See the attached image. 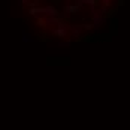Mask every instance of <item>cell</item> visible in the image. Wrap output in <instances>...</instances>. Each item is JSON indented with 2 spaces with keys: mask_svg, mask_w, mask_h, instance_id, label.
Instances as JSON below:
<instances>
[{
  "mask_svg": "<svg viewBox=\"0 0 130 130\" xmlns=\"http://www.w3.org/2000/svg\"><path fill=\"white\" fill-rule=\"evenodd\" d=\"M82 3L90 5L91 8H96V6H99V5H100V2H99V0H82Z\"/></svg>",
  "mask_w": 130,
  "mask_h": 130,
  "instance_id": "cell-9",
  "label": "cell"
},
{
  "mask_svg": "<svg viewBox=\"0 0 130 130\" xmlns=\"http://www.w3.org/2000/svg\"><path fill=\"white\" fill-rule=\"evenodd\" d=\"M60 17H61V20H63L64 26H67V24H70V23H72V17H70V15H67V13H64V12H60Z\"/></svg>",
  "mask_w": 130,
  "mask_h": 130,
  "instance_id": "cell-8",
  "label": "cell"
},
{
  "mask_svg": "<svg viewBox=\"0 0 130 130\" xmlns=\"http://www.w3.org/2000/svg\"><path fill=\"white\" fill-rule=\"evenodd\" d=\"M102 2H103V0H102Z\"/></svg>",
  "mask_w": 130,
  "mask_h": 130,
  "instance_id": "cell-15",
  "label": "cell"
},
{
  "mask_svg": "<svg viewBox=\"0 0 130 130\" xmlns=\"http://www.w3.org/2000/svg\"><path fill=\"white\" fill-rule=\"evenodd\" d=\"M66 35H67L66 27H57V28L52 30V36H55V38H64Z\"/></svg>",
  "mask_w": 130,
  "mask_h": 130,
  "instance_id": "cell-4",
  "label": "cell"
},
{
  "mask_svg": "<svg viewBox=\"0 0 130 130\" xmlns=\"http://www.w3.org/2000/svg\"><path fill=\"white\" fill-rule=\"evenodd\" d=\"M45 9H46V13L50 15V17H57L58 15V11H57V8L55 6H52V5H50V6H45Z\"/></svg>",
  "mask_w": 130,
  "mask_h": 130,
  "instance_id": "cell-7",
  "label": "cell"
},
{
  "mask_svg": "<svg viewBox=\"0 0 130 130\" xmlns=\"http://www.w3.org/2000/svg\"><path fill=\"white\" fill-rule=\"evenodd\" d=\"M93 27H94V24H84V26H82V28H85V30L88 31V30H91Z\"/></svg>",
  "mask_w": 130,
  "mask_h": 130,
  "instance_id": "cell-11",
  "label": "cell"
},
{
  "mask_svg": "<svg viewBox=\"0 0 130 130\" xmlns=\"http://www.w3.org/2000/svg\"><path fill=\"white\" fill-rule=\"evenodd\" d=\"M51 2L54 5H60V3H61V0H51Z\"/></svg>",
  "mask_w": 130,
  "mask_h": 130,
  "instance_id": "cell-13",
  "label": "cell"
},
{
  "mask_svg": "<svg viewBox=\"0 0 130 130\" xmlns=\"http://www.w3.org/2000/svg\"><path fill=\"white\" fill-rule=\"evenodd\" d=\"M48 20L45 18V17H42V15H38L36 17V26H39V27H42V28H46L48 27Z\"/></svg>",
  "mask_w": 130,
  "mask_h": 130,
  "instance_id": "cell-5",
  "label": "cell"
},
{
  "mask_svg": "<svg viewBox=\"0 0 130 130\" xmlns=\"http://www.w3.org/2000/svg\"><path fill=\"white\" fill-rule=\"evenodd\" d=\"M124 3H126V0H117V5H115V6H117V8H120V6H123Z\"/></svg>",
  "mask_w": 130,
  "mask_h": 130,
  "instance_id": "cell-12",
  "label": "cell"
},
{
  "mask_svg": "<svg viewBox=\"0 0 130 130\" xmlns=\"http://www.w3.org/2000/svg\"><path fill=\"white\" fill-rule=\"evenodd\" d=\"M38 40H40V42H50V38L46 36V33H40L38 36Z\"/></svg>",
  "mask_w": 130,
  "mask_h": 130,
  "instance_id": "cell-10",
  "label": "cell"
},
{
  "mask_svg": "<svg viewBox=\"0 0 130 130\" xmlns=\"http://www.w3.org/2000/svg\"><path fill=\"white\" fill-rule=\"evenodd\" d=\"M21 2H23L24 5H27V3H28V0H21Z\"/></svg>",
  "mask_w": 130,
  "mask_h": 130,
  "instance_id": "cell-14",
  "label": "cell"
},
{
  "mask_svg": "<svg viewBox=\"0 0 130 130\" xmlns=\"http://www.w3.org/2000/svg\"><path fill=\"white\" fill-rule=\"evenodd\" d=\"M28 13L31 17H38V15H43L46 13V9L45 6H36V8H28Z\"/></svg>",
  "mask_w": 130,
  "mask_h": 130,
  "instance_id": "cell-3",
  "label": "cell"
},
{
  "mask_svg": "<svg viewBox=\"0 0 130 130\" xmlns=\"http://www.w3.org/2000/svg\"><path fill=\"white\" fill-rule=\"evenodd\" d=\"M117 13H118V8L117 6H111V8H108L102 15H103L105 20H111V18H115Z\"/></svg>",
  "mask_w": 130,
  "mask_h": 130,
  "instance_id": "cell-1",
  "label": "cell"
},
{
  "mask_svg": "<svg viewBox=\"0 0 130 130\" xmlns=\"http://www.w3.org/2000/svg\"><path fill=\"white\" fill-rule=\"evenodd\" d=\"M112 20V23H111V36H114V35H117V30H118V21H117V18H111Z\"/></svg>",
  "mask_w": 130,
  "mask_h": 130,
  "instance_id": "cell-6",
  "label": "cell"
},
{
  "mask_svg": "<svg viewBox=\"0 0 130 130\" xmlns=\"http://www.w3.org/2000/svg\"><path fill=\"white\" fill-rule=\"evenodd\" d=\"M81 9H79L76 5H70V3H67V5H64V8H63V12L67 13V15H76V13L79 12Z\"/></svg>",
  "mask_w": 130,
  "mask_h": 130,
  "instance_id": "cell-2",
  "label": "cell"
}]
</instances>
